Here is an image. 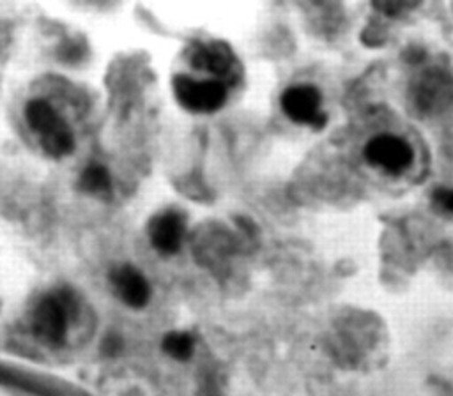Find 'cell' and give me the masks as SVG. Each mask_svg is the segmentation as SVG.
<instances>
[{"label": "cell", "instance_id": "8992f818", "mask_svg": "<svg viewBox=\"0 0 453 396\" xmlns=\"http://www.w3.org/2000/svg\"><path fill=\"white\" fill-rule=\"evenodd\" d=\"M182 235L184 221L177 212H163L156 216L149 225V237L152 246L165 255L179 251Z\"/></svg>", "mask_w": 453, "mask_h": 396}, {"label": "cell", "instance_id": "8fae6325", "mask_svg": "<svg viewBox=\"0 0 453 396\" xmlns=\"http://www.w3.org/2000/svg\"><path fill=\"white\" fill-rule=\"evenodd\" d=\"M434 202L446 212H453V189L439 187L434 191Z\"/></svg>", "mask_w": 453, "mask_h": 396}, {"label": "cell", "instance_id": "7a4b0ae2", "mask_svg": "<svg viewBox=\"0 0 453 396\" xmlns=\"http://www.w3.org/2000/svg\"><path fill=\"white\" fill-rule=\"evenodd\" d=\"M71 313V299L62 293L44 295L34 309L32 327L39 339L50 345H58L67 334Z\"/></svg>", "mask_w": 453, "mask_h": 396}, {"label": "cell", "instance_id": "6da1fadb", "mask_svg": "<svg viewBox=\"0 0 453 396\" xmlns=\"http://www.w3.org/2000/svg\"><path fill=\"white\" fill-rule=\"evenodd\" d=\"M25 117L28 126L39 134L41 147L48 156L62 157L73 152L74 138L71 129L44 99L30 101L25 106Z\"/></svg>", "mask_w": 453, "mask_h": 396}, {"label": "cell", "instance_id": "5b68a950", "mask_svg": "<svg viewBox=\"0 0 453 396\" xmlns=\"http://www.w3.org/2000/svg\"><path fill=\"white\" fill-rule=\"evenodd\" d=\"M285 115L297 122L320 129L326 124V115L320 111V92L313 85L288 87L281 95Z\"/></svg>", "mask_w": 453, "mask_h": 396}, {"label": "cell", "instance_id": "3957f363", "mask_svg": "<svg viewBox=\"0 0 453 396\" xmlns=\"http://www.w3.org/2000/svg\"><path fill=\"white\" fill-rule=\"evenodd\" d=\"M173 94L186 110L198 111V113L216 111L226 101V87L221 81L218 80L196 81L184 74H177L173 78Z\"/></svg>", "mask_w": 453, "mask_h": 396}, {"label": "cell", "instance_id": "52a82bcc", "mask_svg": "<svg viewBox=\"0 0 453 396\" xmlns=\"http://www.w3.org/2000/svg\"><path fill=\"white\" fill-rule=\"evenodd\" d=\"M111 283L119 297L131 308H143L149 302L150 288L147 279L129 265H122L111 272Z\"/></svg>", "mask_w": 453, "mask_h": 396}, {"label": "cell", "instance_id": "277c9868", "mask_svg": "<svg viewBox=\"0 0 453 396\" xmlns=\"http://www.w3.org/2000/svg\"><path fill=\"white\" fill-rule=\"evenodd\" d=\"M365 157L370 164L389 173H400L412 163L414 152L407 141L393 134H379L365 147Z\"/></svg>", "mask_w": 453, "mask_h": 396}, {"label": "cell", "instance_id": "9c48e42d", "mask_svg": "<svg viewBox=\"0 0 453 396\" xmlns=\"http://www.w3.org/2000/svg\"><path fill=\"white\" fill-rule=\"evenodd\" d=\"M195 348V341L188 332H170L163 339V350L177 359V361H186L191 357Z\"/></svg>", "mask_w": 453, "mask_h": 396}, {"label": "cell", "instance_id": "30bf717a", "mask_svg": "<svg viewBox=\"0 0 453 396\" xmlns=\"http://www.w3.org/2000/svg\"><path fill=\"white\" fill-rule=\"evenodd\" d=\"M80 186L88 193H104L110 189V175L106 168L99 164H92L83 170L80 177Z\"/></svg>", "mask_w": 453, "mask_h": 396}, {"label": "cell", "instance_id": "ba28073f", "mask_svg": "<svg viewBox=\"0 0 453 396\" xmlns=\"http://www.w3.org/2000/svg\"><path fill=\"white\" fill-rule=\"evenodd\" d=\"M232 53L225 44H202L193 53V65L214 74H225L232 67Z\"/></svg>", "mask_w": 453, "mask_h": 396}]
</instances>
